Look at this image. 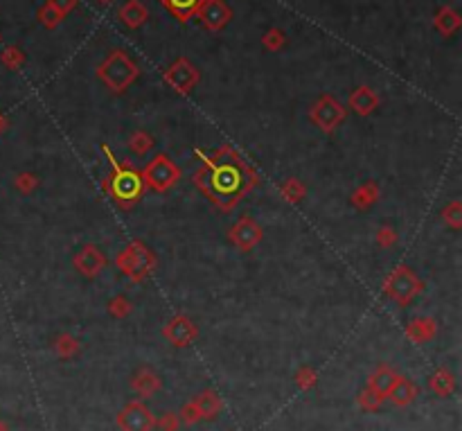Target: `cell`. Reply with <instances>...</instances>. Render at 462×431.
<instances>
[{
	"instance_id": "7402d4cb",
	"label": "cell",
	"mask_w": 462,
	"mask_h": 431,
	"mask_svg": "<svg viewBox=\"0 0 462 431\" xmlns=\"http://www.w3.org/2000/svg\"><path fill=\"white\" fill-rule=\"evenodd\" d=\"M228 10L221 5V3H210L203 10V21H205V25H210L212 30H216V28H221V25L228 21Z\"/></svg>"
},
{
	"instance_id": "4dcf8cb0",
	"label": "cell",
	"mask_w": 462,
	"mask_h": 431,
	"mask_svg": "<svg viewBox=\"0 0 462 431\" xmlns=\"http://www.w3.org/2000/svg\"><path fill=\"white\" fill-rule=\"evenodd\" d=\"M296 382H298V386H300V389H311V386L318 382V373L314 371L311 366H302L300 371L296 373Z\"/></svg>"
},
{
	"instance_id": "7c38bea8",
	"label": "cell",
	"mask_w": 462,
	"mask_h": 431,
	"mask_svg": "<svg viewBox=\"0 0 462 431\" xmlns=\"http://www.w3.org/2000/svg\"><path fill=\"white\" fill-rule=\"evenodd\" d=\"M438 335V321L431 316H418L406 326V337L415 344H429Z\"/></svg>"
},
{
	"instance_id": "277c9868",
	"label": "cell",
	"mask_w": 462,
	"mask_h": 431,
	"mask_svg": "<svg viewBox=\"0 0 462 431\" xmlns=\"http://www.w3.org/2000/svg\"><path fill=\"white\" fill-rule=\"evenodd\" d=\"M422 291H424V282L411 267H404V264L397 267L384 282V294L400 305V307H409Z\"/></svg>"
},
{
	"instance_id": "e0dca14e",
	"label": "cell",
	"mask_w": 462,
	"mask_h": 431,
	"mask_svg": "<svg viewBox=\"0 0 462 431\" xmlns=\"http://www.w3.org/2000/svg\"><path fill=\"white\" fill-rule=\"evenodd\" d=\"M397 377H400V373H397L395 368H391V366H379L377 371L370 375L368 389H373L375 393L382 395V398H386L388 391H391L393 384L397 382Z\"/></svg>"
},
{
	"instance_id": "d6a6232c",
	"label": "cell",
	"mask_w": 462,
	"mask_h": 431,
	"mask_svg": "<svg viewBox=\"0 0 462 431\" xmlns=\"http://www.w3.org/2000/svg\"><path fill=\"white\" fill-rule=\"evenodd\" d=\"M156 427H160L162 431H178V427H180L178 413H171V411L162 413L160 420H156Z\"/></svg>"
},
{
	"instance_id": "9a60e30c",
	"label": "cell",
	"mask_w": 462,
	"mask_h": 431,
	"mask_svg": "<svg viewBox=\"0 0 462 431\" xmlns=\"http://www.w3.org/2000/svg\"><path fill=\"white\" fill-rule=\"evenodd\" d=\"M377 106H379V97L373 88H368V86H361L350 95V109L359 115H363V118L373 111H377Z\"/></svg>"
},
{
	"instance_id": "9c48e42d",
	"label": "cell",
	"mask_w": 462,
	"mask_h": 431,
	"mask_svg": "<svg viewBox=\"0 0 462 431\" xmlns=\"http://www.w3.org/2000/svg\"><path fill=\"white\" fill-rule=\"evenodd\" d=\"M162 337H165L171 346L187 348L192 341H196L198 326L189 316H185V314H176V316L169 319L167 326L162 328Z\"/></svg>"
},
{
	"instance_id": "d6986e66",
	"label": "cell",
	"mask_w": 462,
	"mask_h": 431,
	"mask_svg": "<svg viewBox=\"0 0 462 431\" xmlns=\"http://www.w3.org/2000/svg\"><path fill=\"white\" fill-rule=\"evenodd\" d=\"M429 386L438 398H449V395H454L456 391V375L447 371V368H438V371L431 375Z\"/></svg>"
},
{
	"instance_id": "52a82bcc",
	"label": "cell",
	"mask_w": 462,
	"mask_h": 431,
	"mask_svg": "<svg viewBox=\"0 0 462 431\" xmlns=\"http://www.w3.org/2000/svg\"><path fill=\"white\" fill-rule=\"evenodd\" d=\"M117 427L122 431H151L156 427V416L144 402L133 400L117 413Z\"/></svg>"
},
{
	"instance_id": "5b68a950",
	"label": "cell",
	"mask_w": 462,
	"mask_h": 431,
	"mask_svg": "<svg viewBox=\"0 0 462 431\" xmlns=\"http://www.w3.org/2000/svg\"><path fill=\"white\" fill-rule=\"evenodd\" d=\"M140 174L149 190L165 194L180 181V174L183 172H180V167L167 154H156V158H151L144 165V169H140Z\"/></svg>"
},
{
	"instance_id": "ffe728a7",
	"label": "cell",
	"mask_w": 462,
	"mask_h": 431,
	"mask_svg": "<svg viewBox=\"0 0 462 431\" xmlns=\"http://www.w3.org/2000/svg\"><path fill=\"white\" fill-rule=\"evenodd\" d=\"M194 402L198 407V413H201V420H212L219 416L223 409L221 398L214 391H203L198 398H194Z\"/></svg>"
},
{
	"instance_id": "603a6c76",
	"label": "cell",
	"mask_w": 462,
	"mask_h": 431,
	"mask_svg": "<svg viewBox=\"0 0 462 431\" xmlns=\"http://www.w3.org/2000/svg\"><path fill=\"white\" fill-rule=\"evenodd\" d=\"M153 138L149 136L147 131H133L131 136H129V149L133 151L135 156H144V154H149V151L153 149Z\"/></svg>"
},
{
	"instance_id": "8fae6325",
	"label": "cell",
	"mask_w": 462,
	"mask_h": 431,
	"mask_svg": "<svg viewBox=\"0 0 462 431\" xmlns=\"http://www.w3.org/2000/svg\"><path fill=\"white\" fill-rule=\"evenodd\" d=\"M72 264H75L77 273L84 278H97L99 273L106 269V255L102 253V248L95 244H86L84 248H79L75 257H72Z\"/></svg>"
},
{
	"instance_id": "2e32d148",
	"label": "cell",
	"mask_w": 462,
	"mask_h": 431,
	"mask_svg": "<svg viewBox=\"0 0 462 431\" xmlns=\"http://www.w3.org/2000/svg\"><path fill=\"white\" fill-rule=\"evenodd\" d=\"M167 82L174 88H178L180 93H189L196 84V70L189 68L185 61H180L176 68H171L167 73Z\"/></svg>"
},
{
	"instance_id": "3957f363",
	"label": "cell",
	"mask_w": 462,
	"mask_h": 431,
	"mask_svg": "<svg viewBox=\"0 0 462 431\" xmlns=\"http://www.w3.org/2000/svg\"><path fill=\"white\" fill-rule=\"evenodd\" d=\"M115 267L120 269L124 276H129L131 282H142L156 271L158 257L144 242L133 239L129 242V246H124L120 253L115 255Z\"/></svg>"
},
{
	"instance_id": "d4e9b609",
	"label": "cell",
	"mask_w": 462,
	"mask_h": 431,
	"mask_svg": "<svg viewBox=\"0 0 462 431\" xmlns=\"http://www.w3.org/2000/svg\"><path fill=\"white\" fill-rule=\"evenodd\" d=\"M79 341L72 337V335H59L57 341H54V350H57V355L61 359H72L77 353H79Z\"/></svg>"
},
{
	"instance_id": "83f0119b",
	"label": "cell",
	"mask_w": 462,
	"mask_h": 431,
	"mask_svg": "<svg viewBox=\"0 0 462 431\" xmlns=\"http://www.w3.org/2000/svg\"><path fill=\"white\" fill-rule=\"evenodd\" d=\"M386 402V398H382L379 393H375L373 389H363L359 393V407L368 411V413H375L382 409V404Z\"/></svg>"
},
{
	"instance_id": "484cf974",
	"label": "cell",
	"mask_w": 462,
	"mask_h": 431,
	"mask_svg": "<svg viewBox=\"0 0 462 431\" xmlns=\"http://www.w3.org/2000/svg\"><path fill=\"white\" fill-rule=\"evenodd\" d=\"M171 12H174L180 21H185L189 14H194L201 5V0H162Z\"/></svg>"
},
{
	"instance_id": "44dd1931",
	"label": "cell",
	"mask_w": 462,
	"mask_h": 431,
	"mask_svg": "<svg viewBox=\"0 0 462 431\" xmlns=\"http://www.w3.org/2000/svg\"><path fill=\"white\" fill-rule=\"evenodd\" d=\"M280 194L284 196L289 203H300L307 196V185L298 178H286V181L280 185Z\"/></svg>"
},
{
	"instance_id": "f1b7e54d",
	"label": "cell",
	"mask_w": 462,
	"mask_h": 431,
	"mask_svg": "<svg viewBox=\"0 0 462 431\" xmlns=\"http://www.w3.org/2000/svg\"><path fill=\"white\" fill-rule=\"evenodd\" d=\"M39 176L36 174H32V172H21V174H16V178H14V185H16V190L21 192V194H30V192H34L36 187H39Z\"/></svg>"
},
{
	"instance_id": "7a4b0ae2",
	"label": "cell",
	"mask_w": 462,
	"mask_h": 431,
	"mask_svg": "<svg viewBox=\"0 0 462 431\" xmlns=\"http://www.w3.org/2000/svg\"><path fill=\"white\" fill-rule=\"evenodd\" d=\"M102 151L108 158V163H111V174L102 181V190L111 196L122 210L133 208L144 196V190H147L140 169L133 167L129 160H117L108 145H102Z\"/></svg>"
},
{
	"instance_id": "30bf717a",
	"label": "cell",
	"mask_w": 462,
	"mask_h": 431,
	"mask_svg": "<svg viewBox=\"0 0 462 431\" xmlns=\"http://www.w3.org/2000/svg\"><path fill=\"white\" fill-rule=\"evenodd\" d=\"M262 237H264V230H262V226L253 217H241L228 233V239L239 251H243V253L255 248L262 242Z\"/></svg>"
},
{
	"instance_id": "f546056e",
	"label": "cell",
	"mask_w": 462,
	"mask_h": 431,
	"mask_svg": "<svg viewBox=\"0 0 462 431\" xmlns=\"http://www.w3.org/2000/svg\"><path fill=\"white\" fill-rule=\"evenodd\" d=\"M375 239H377V244L382 246V248H391V246L397 244V239H400V235H397V230H395L393 226H382V228L377 230Z\"/></svg>"
},
{
	"instance_id": "cb8c5ba5",
	"label": "cell",
	"mask_w": 462,
	"mask_h": 431,
	"mask_svg": "<svg viewBox=\"0 0 462 431\" xmlns=\"http://www.w3.org/2000/svg\"><path fill=\"white\" fill-rule=\"evenodd\" d=\"M442 219L451 228V230H460L462 228V201L454 199L449 201L445 208H442Z\"/></svg>"
},
{
	"instance_id": "ba28073f",
	"label": "cell",
	"mask_w": 462,
	"mask_h": 431,
	"mask_svg": "<svg viewBox=\"0 0 462 431\" xmlns=\"http://www.w3.org/2000/svg\"><path fill=\"white\" fill-rule=\"evenodd\" d=\"M99 77H102L104 82L108 84L111 91L122 93L124 88L133 82L135 68L124 57H113V59H108L102 68H99Z\"/></svg>"
},
{
	"instance_id": "d590c367",
	"label": "cell",
	"mask_w": 462,
	"mask_h": 431,
	"mask_svg": "<svg viewBox=\"0 0 462 431\" xmlns=\"http://www.w3.org/2000/svg\"><path fill=\"white\" fill-rule=\"evenodd\" d=\"M277 41H280V39H277V34L273 32V34H271V46H275Z\"/></svg>"
},
{
	"instance_id": "6da1fadb",
	"label": "cell",
	"mask_w": 462,
	"mask_h": 431,
	"mask_svg": "<svg viewBox=\"0 0 462 431\" xmlns=\"http://www.w3.org/2000/svg\"><path fill=\"white\" fill-rule=\"evenodd\" d=\"M194 154L201 160L194 185L221 212L237 208L243 196L259 183V174L230 145H221L214 154H205L203 149H196Z\"/></svg>"
},
{
	"instance_id": "4316f807",
	"label": "cell",
	"mask_w": 462,
	"mask_h": 431,
	"mask_svg": "<svg viewBox=\"0 0 462 431\" xmlns=\"http://www.w3.org/2000/svg\"><path fill=\"white\" fill-rule=\"evenodd\" d=\"M106 310H108V314H111L113 319H126L133 312V303L126 298V296L120 294V296H115V298L108 301Z\"/></svg>"
},
{
	"instance_id": "8d00e7d4",
	"label": "cell",
	"mask_w": 462,
	"mask_h": 431,
	"mask_svg": "<svg viewBox=\"0 0 462 431\" xmlns=\"http://www.w3.org/2000/svg\"><path fill=\"white\" fill-rule=\"evenodd\" d=\"M0 431H7V425H5L3 420H0Z\"/></svg>"
},
{
	"instance_id": "836d02e7",
	"label": "cell",
	"mask_w": 462,
	"mask_h": 431,
	"mask_svg": "<svg viewBox=\"0 0 462 431\" xmlns=\"http://www.w3.org/2000/svg\"><path fill=\"white\" fill-rule=\"evenodd\" d=\"M124 16H126V19H129V23H133V25L142 21V12H135V7H129V10L124 12Z\"/></svg>"
},
{
	"instance_id": "8992f818",
	"label": "cell",
	"mask_w": 462,
	"mask_h": 431,
	"mask_svg": "<svg viewBox=\"0 0 462 431\" xmlns=\"http://www.w3.org/2000/svg\"><path fill=\"white\" fill-rule=\"evenodd\" d=\"M345 118H348V109H343V106L330 95H323L309 111V120L325 133L336 131L341 124L345 122Z\"/></svg>"
},
{
	"instance_id": "5bb4252c",
	"label": "cell",
	"mask_w": 462,
	"mask_h": 431,
	"mask_svg": "<svg viewBox=\"0 0 462 431\" xmlns=\"http://www.w3.org/2000/svg\"><path fill=\"white\" fill-rule=\"evenodd\" d=\"M160 386H162L160 377L153 373L151 368H140L131 380V389L138 393L140 398H151L153 393L160 391Z\"/></svg>"
},
{
	"instance_id": "e575fe53",
	"label": "cell",
	"mask_w": 462,
	"mask_h": 431,
	"mask_svg": "<svg viewBox=\"0 0 462 431\" xmlns=\"http://www.w3.org/2000/svg\"><path fill=\"white\" fill-rule=\"evenodd\" d=\"M7 129V120L3 118V113H0V133H3Z\"/></svg>"
},
{
	"instance_id": "4fadbf2b",
	"label": "cell",
	"mask_w": 462,
	"mask_h": 431,
	"mask_svg": "<svg viewBox=\"0 0 462 431\" xmlns=\"http://www.w3.org/2000/svg\"><path fill=\"white\" fill-rule=\"evenodd\" d=\"M418 398V386L409 377H397V382L393 384V389L388 391L386 400H391L395 407H409V404Z\"/></svg>"
},
{
	"instance_id": "ac0fdd59",
	"label": "cell",
	"mask_w": 462,
	"mask_h": 431,
	"mask_svg": "<svg viewBox=\"0 0 462 431\" xmlns=\"http://www.w3.org/2000/svg\"><path fill=\"white\" fill-rule=\"evenodd\" d=\"M379 196H382V190H379L377 181H366L363 185H359L357 190L352 192L350 201H352L354 208L368 210V208H373V205L379 201Z\"/></svg>"
},
{
	"instance_id": "1f68e13d",
	"label": "cell",
	"mask_w": 462,
	"mask_h": 431,
	"mask_svg": "<svg viewBox=\"0 0 462 431\" xmlns=\"http://www.w3.org/2000/svg\"><path fill=\"white\" fill-rule=\"evenodd\" d=\"M178 418H180V422H185V425H196V422L201 420V413H198L196 402H194V400H192V402H187L185 407L180 409Z\"/></svg>"
}]
</instances>
